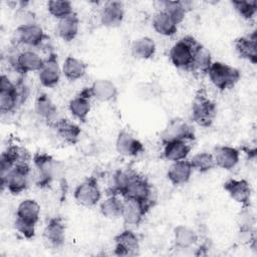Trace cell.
<instances>
[{"label":"cell","instance_id":"1","mask_svg":"<svg viewBox=\"0 0 257 257\" xmlns=\"http://www.w3.org/2000/svg\"><path fill=\"white\" fill-rule=\"evenodd\" d=\"M33 166L36 169V185L40 188L48 187L52 181L64 178V168L52 156L46 153H35L32 156Z\"/></svg>","mask_w":257,"mask_h":257},{"label":"cell","instance_id":"2","mask_svg":"<svg viewBox=\"0 0 257 257\" xmlns=\"http://www.w3.org/2000/svg\"><path fill=\"white\" fill-rule=\"evenodd\" d=\"M217 116V104L204 88H200L192 102V119L202 127H209Z\"/></svg>","mask_w":257,"mask_h":257},{"label":"cell","instance_id":"3","mask_svg":"<svg viewBox=\"0 0 257 257\" xmlns=\"http://www.w3.org/2000/svg\"><path fill=\"white\" fill-rule=\"evenodd\" d=\"M199 43L200 42L196 38L190 35L179 39L169 52L172 64L179 69L191 72L195 49Z\"/></svg>","mask_w":257,"mask_h":257},{"label":"cell","instance_id":"4","mask_svg":"<svg viewBox=\"0 0 257 257\" xmlns=\"http://www.w3.org/2000/svg\"><path fill=\"white\" fill-rule=\"evenodd\" d=\"M207 75L220 91L233 88L241 78L239 69L221 61H213Z\"/></svg>","mask_w":257,"mask_h":257},{"label":"cell","instance_id":"5","mask_svg":"<svg viewBox=\"0 0 257 257\" xmlns=\"http://www.w3.org/2000/svg\"><path fill=\"white\" fill-rule=\"evenodd\" d=\"M31 167L29 163H21L15 165L7 174L1 179L2 189H7L12 195H19L25 191L30 182Z\"/></svg>","mask_w":257,"mask_h":257},{"label":"cell","instance_id":"6","mask_svg":"<svg viewBox=\"0 0 257 257\" xmlns=\"http://www.w3.org/2000/svg\"><path fill=\"white\" fill-rule=\"evenodd\" d=\"M9 63L16 72L24 75L32 71L38 72L44 64V59L33 50H23L10 53Z\"/></svg>","mask_w":257,"mask_h":257},{"label":"cell","instance_id":"7","mask_svg":"<svg viewBox=\"0 0 257 257\" xmlns=\"http://www.w3.org/2000/svg\"><path fill=\"white\" fill-rule=\"evenodd\" d=\"M73 197L76 203L83 207H94L101 199V191L97 179L93 176L86 178L76 186Z\"/></svg>","mask_w":257,"mask_h":257},{"label":"cell","instance_id":"8","mask_svg":"<svg viewBox=\"0 0 257 257\" xmlns=\"http://www.w3.org/2000/svg\"><path fill=\"white\" fill-rule=\"evenodd\" d=\"M152 186L145 177L137 172L133 174L123 191L120 194L122 199H134L143 202H153Z\"/></svg>","mask_w":257,"mask_h":257},{"label":"cell","instance_id":"9","mask_svg":"<svg viewBox=\"0 0 257 257\" xmlns=\"http://www.w3.org/2000/svg\"><path fill=\"white\" fill-rule=\"evenodd\" d=\"M176 140L187 142L195 140L194 127L189 122L179 117L171 119L161 133V141L163 144Z\"/></svg>","mask_w":257,"mask_h":257},{"label":"cell","instance_id":"10","mask_svg":"<svg viewBox=\"0 0 257 257\" xmlns=\"http://www.w3.org/2000/svg\"><path fill=\"white\" fill-rule=\"evenodd\" d=\"M152 205L153 202L123 199L121 212V218L123 220V223L128 226H139L145 219Z\"/></svg>","mask_w":257,"mask_h":257},{"label":"cell","instance_id":"11","mask_svg":"<svg viewBox=\"0 0 257 257\" xmlns=\"http://www.w3.org/2000/svg\"><path fill=\"white\" fill-rule=\"evenodd\" d=\"M62 70L59 66L57 54L50 52L46 58H44V64L38 71V79L42 86L52 88L56 86L60 80Z\"/></svg>","mask_w":257,"mask_h":257},{"label":"cell","instance_id":"12","mask_svg":"<svg viewBox=\"0 0 257 257\" xmlns=\"http://www.w3.org/2000/svg\"><path fill=\"white\" fill-rule=\"evenodd\" d=\"M47 38L43 29L37 24L19 26L14 31V40L16 43L30 47H39Z\"/></svg>","mask_w":257,"mask_h":257},{"label":"cell","instance_id":"13","mask_svg":"<svg viewBox=\"0 0 257 257\" xmlns=\"http://www.w3.org/2000/svg\"><path fill=\"white\" fill-rule=\"evenodd\" d=\"M114 254L117 256H134L140 250V239L131 229L119 232L113 238Z\"/></svg>","mask_w":257,"mask_h":257},{"label":"cell","instance_id":"14","mask_svg":"<svg viewBox=\"0 0 257 257\" xmlns=\"http://www.w3.org/2000/svg\"><path fill=\"white\" fill-rule=\"evenodd\" d=\"M223 188L229 196L242 207L251 206L252 190L250 184L246 180L229 179L223 184Z\"/></svg>","mask_w":257,"mask_h":257},{"label":"cell","instance_id":"15","mask_svg":"<svg viewBox=\"0 0 257 257\" xmlns=\"http://www.w3.org/2000/svg\"><path fill=\"white\" fill-rule=\"evenodd\" d=\"M43 239L52 248H59L65 242V224L61 217L50 218L43 230Z\"/></svg>","mask_w":257,"mask_h":257},{"label":"cell","instance_id":"16","mask_svg":"<svg viewBox=\"0 0 257 257\" xmlns=\"http://www.w3.org/2000/svg\"><path fill=\"white\" fill-rule=\"evenodd\" d=\"M115 149L123 157H137L145 151L143 143L126 131L118 133L115 141Z\"/></svg>","mask_w":257,"mask_h":257},{"label":"cell","instance_id":"17","mask_svg":"<svg viewBox=\"0 0 257 257\" xmlns=\"http://www.w3.org/2000/svg\"><path fill=\"white\" fill-rule=\"evenodd\" d=\"M124 9L123 4L119 1L105 2L100 10V22L104 27L115 28L118 27L123 20Z\"/></svg>","mask_w":257,"mask_h":257},{"label":"cell","instance_id":"18","mask_svg":"<svg viewBox=\"0 0 257 257\" xmlns=\"http://www.w3.org/2000/svg\"><path fill=\"white\" fill-rule=\"evenodd\" d=\"M91 98L100 102H109L116 98L118 90L116 85L109 79H95L90 86H87Z\"/></svg>","mask_w":257,"mask_h":257},{"label":"cell","instance_id":"19","mask_svg":"<svg viewBox=\"0 0 257 257\" xmlns=\"http://www.w3.org/2000/svg\"><path fill=\"white\" fill-rule=\"evenodd\" d=\"M234 47L240 58L248 60L252 64L257 62V35L256 31L248 35L240 36L234 40Z\"/></svg>","mask_w":257,"mask_h":257},{"label":"cell","instance_id":"20","mask_svg":"<svg viewBox=\"0 0 257 257\" xmlns=\"http://www.w3.org/2000/svg\"><path fill=\"white\" fill-rule=\"evenodd\" d=\"M213 157L216 167L230 171L239 163L240 151L230 146H217L214 149Z\"/></svg>","mask_w":257,"mask_h":257},{"label":"cell","instance_id":"21","mask_svg":"<svg viewBox=\"0 0 257 257\" xmlns=\"http://www.w3.org/2000/svg\"><path fill=\"white\" fill-rule=\"evenodd\" d=\"M34 108L36 114L44 119L50 126H52L59 118H61L58 116L56 105L45 92H41L37 95Z\"/></svg>","mask_w":257,"mask_h":257},{"label":"cell","instance_id":"22","mask_svg":"<svg viewBox=\"0 0 257 257\" xmlns=\"http://www.w3.org/2000/svg\"><path fill=\"white\" fill-rule=\"evenodd\" d=\"M193 171V167L188 160L173 162L168 170L167 177L174 186H181L190 181Z\"/></svg>","mask_w":257,"mask_h":257},{"label":"cell","instance_id":"23","mask_svg":"<svg viewBox=\"0 0 257 257\" xmlns=\"http://www.w3.org/2000/svg\"><path fill=\"white\" fill-rule=\"evenodd\" d=\"M52 127L56 131V134L65 143H67L69 145H75L78 142L80 134H81V130L76 123H74L64 117L59 118L52 125Z\"/></svg>","mask_w":257,"mask_h":257},{"label":"cell","instance_id":"24","mask_svg":"<svg viewBox=\"0 0 257 257\" xmlns=\"http://www.w3.org/2000/svg\"><path fill=\"white\" fill-rule=\"evenodd\" d=\"M79 29V18L76 13H72L71 15L64 17L58 20L56 24V32L58 36L65 42L72 41Z\"/></svg>","mask_w":257,"mask_h":257},{"label":"cell","instance_id":"25","mask_svg":"<svg viewBox=\"0 0 257 257\" xmlns=\"http://www.w3.org/2000/svg\"><path fill=\"white\" fill-rule=\"evenodd\" d=\"M164 145L163 156L166 160L171 162H178L186 160L189 153L191 152V146L187 141L176 140L168 142Z\"/></svg>","mask_w":257,"mask_h":257},{"label":"cell","instance_id":"26","mask_svg":"<svg viewBox=\"0 0 257 257\" xmlns=\"http://www.w3.org/2000/svg\"><path fill=\"white\" fill-rule=\"evenodd\" d=\"M62 74L69 81H75L84 76L87 70V64L74 56H67L61 67Z\"/></svg>","mask_w":257,"mask_h":257},{"label":"cell","instance_id":"27","mask_svg":"<svg viewBox=\"0 0 257 257\" xmlns=\"http://www.w3.org/2000/svg\"><path fill=\"white\" fill-rule=\"evenodd\" d=\"M40 206L33 199H25L21 201L16 209V218L36 225L39 221Z\"/></svg>","mask_w":257,"mask_h":257},{"label":"cell","instance_id":"28","mask_svg":"<svg viewBox=\"0 0 257 257\" xmlns=\"http://www.w3.org/2000/svg\"><path fill=\"white\" fill-rule=\"evenodd\" d=\"M198 241L197 233L186 225H178L174 228V243L179 249H190Z\"/></svg>","mask_w":257,"mask_h":257},{"label":"cell","instance_id":"29","mask_svg":"<svg viewBox=\"0 0 257 257\" xmlns=\"http://www.w3.org/2000/svg\"><path fill=\"white\" fill-rule=\"evenodd\" d=\"M153 28L155 31L164 36H173L178 30L175 21L163 10L158 11L153 17Z\"/></svg>","mask_w":257,"mask_h":257},{"label":"cell","instance_id":"30","mask_svg":"<svg viewBox=\"0 0 257 257\" xmlns=\"http://www.w3.org/2000/svg\"><path fill=\"white\" fill-rule=\"evenodd\" d=\"M212 62L211 52L203 44L199 43L195 49L191 72L205 75L207 74Z\"/></svg>","mask_w":257,"mask_h":257},{"label":"cell","instance_id":"31","mask_svg":"<svg viewBox=\"0 0 257 257\" xmlns=\"http://www.w3.org/2000/svg\"><path fill=\"white\" fill-rule=\"evenodd\" d=\"M134 173L135 171L131 169L115 171L109 178L106 188V195L120 196L121 192L123 191L124 187L126 186Z\"/></svg>","mask_w":257,"mask_h":257},{"label":"cell","instance_id":"32","mask_svg":"<svg viewBox=\"0 0 257 257\" xmlns=\"http://www.w3.org/2000/svg\"><path fill=\"white\" fill-rule=\"evenodd\" d=\"M123 199L117 195H107V197L100 202L99 210L103 217L107 219H117L121 217Z\"/></svg>","mask_w":257,"mask_h":257},{"label":"cell","instance_id":"33","mask_svg":"<svg viewBox=\"0 0 257 257\" xmlns=\"http://www.w3.org/2000/svg\"><path fill=\"white\" fill-rule=\"evenodd\" d=\"M132 52L133 55L138 59H151L156 53V43L151 37L143 36L133 42Z\"/></svg>","mask_w":257,"mask_h":257},{"label":"cell","instance_id":"34","mask_svg":"<svg viewBox=\"0 0 257 257\" xmlns=\"http://www.w3.org/2000/svg\"><path fill=\"white\" fill-rule=\"evenodd\" d=\"M91 105L90 99L83 96L82 94L78 93L68 102V109L69 112L73 117L78 119L81 122H85L86 118L89 114Z\"/></svg>","mask_w":257,"mask_h":257},{"label":"cell","instance_id":"35","mask_svg":"<svg viewBox=\"0 0 257 257\" xmlns=\"http://www.w3.org/2000/svg\"><path fill=\"white\" fill-rule=\"evenodd\" d=\"M163 6V11H165L177 25L183 22L185 16L188 12L189 2L184 1H163L161 2Z\"/></svg>","mask_w":257,"mask_h":257},{"label":"cell","instance_id":"36","mask_svg":"<svg viewBox=\"0 0 257 257\" xmlns=\"http://www.w3.org/2000/svg\"><path fill=\"white\" fill-rule=\"evenodd\" d=\"M20 105L16 84L10 89H0V110L2 113H9Z\"/></svg>","mask_w":257,"mask_h":257},{"label":"cell","instance_id":"37","mask_svg":"<svg viewBox=\"0 0 257 257\" xmlns=\"http://www.w3.org/2000/svg\"><path fill=\"white\" fill-rule=\"evenodd\" d=\"M4 159H6L13 166L21 163H29L32 160V156L30 153L23 147L17 145L9 146L1 155Z\"/></svg>","mask_w":257,"mask_h":257},{"label":"cell","instance_id":"38","mask_svg":"<svg viewBox=\"0 0 257 257\" xmlns=\"http://www.w3.org/2000/svg\"><path fill=\"white\" fill-rule=\"evenodd\" d=\"M189 161L193 167V170L199 173H207L216 167L213 154L207 152L198 153Z\"/></svg>","mask_w":257,"mask_h":257},{"label":"cell","instance_id":"39","mask_svg":"<svg viewBox=\"0 0 257 257\" xmlns=\"http://www.w3.org/2000/svg\"><path fill=\"white\" fill-rule=\"evenodd\" d=\"M47 11L51 16L60 20L71 15L73 7L70 1L67 0H50L47 2Z\"/></svg>","mask_w":257,"mask_h":257},{"label":"cell","instance_id":"40","mask_svg":"<svg viewBox=\"0 0 257 257\" xmlns=\"http://www.w3.org/2000/svg\"><path fill=\"white\" fill-rule=\"evenodd\" d=\"M231 4L235 11L246 20L252 19L257 12V1L255 0H233Z\"/></svg>","mask_w":257,"mask_h":257},{"label":"cell","instance_id":"41","mask_svg":"<svg viewBox=\"0 0 257 257\" xmlns=\"http://www.w3.org/2000/svg\"><path fill=\"white\" fill-rule=\"evenodd\" d=\"M237 225L239 230L254 229L255 216L250 207H242L237 215Z\"/></svg>","mask_w":257,"mask_h":257},{"label":"cell","instance_id":"42","mask_svg":"<svg viewBox=\"0 0 257 257\" xmlns=\"http://www.w3.org/2000/svg\"><path fill=\"white\" fill-rule=\"evenodd\" d=\"M21 4L22 5L16 10V13H15V20L17 22V27L36 24V17L34 12L27 9L26 6H23V2H21Z\"/></svg>","mask_w":257,"mask_h":257},{"label":"cell","instance_id":"43","mask_svg":"<svg viewBox=\"0 0 257 257\" xmlns=\"http://www.w3.org/2000/svg\"><path fill=\"white\" fill-rule=\"evenodd\" d=\"M35 227L36 225L30 224L24 221H21L17 218H15L14 221V228L16 229L17 232H19L24 238L26 239H31L35 235Z\"/></svg>","mask_w":257,"mask_h":257}]
</instances>
